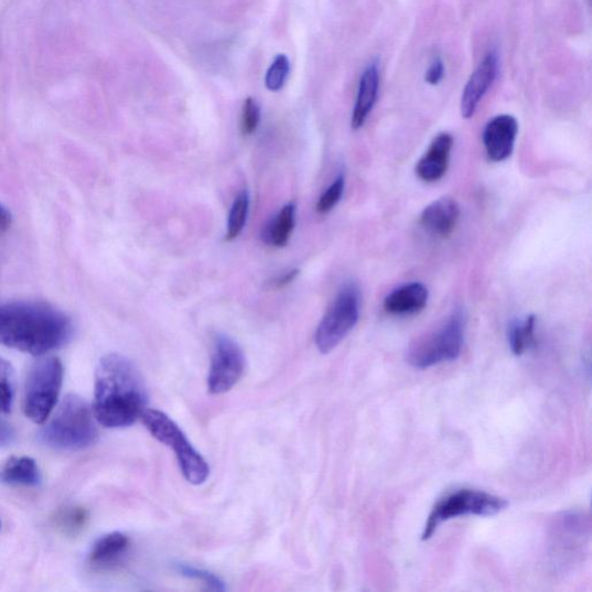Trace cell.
I'll return each instance as SVG.
<instances>
[{
  "instance_id": "1",
  "label": "cell",
  "mask_w": 592,
  "mask_h": 592,
  "mask_svg": "<svg viewBox=\"0 0 592 592\" xmlns=\"http://www.w3.org/2000/svg\"><path fill=\"white\" fill-rule=\"evenodd\" d=\"M74 323L55 306L32 301L0 305V345L23 353L49 354L74 336Z\"/></svg>"
},
{
  "instance_id": "2",
  "label": "cell",
  "mask_w": 592,
  "mask_h": 592,
  "mask_svg": "<svg viewBox=\"0 0 592 592\" xmlns=\"http://www.w3.org/2000/svg\"><path fill=\"white\" fill-rule=\"evenodd\" d=\"M148 394L136 366L121 354H108L96 372L93 413L106 429H125L148 409Z\"/></svg>"
},
{
  "instance_id": "3",
  "label": "cell",
  "mask_w": 592,
  "mask_h": 592,
  "mask_svg": "<svg viewBox=\"0 0 592 592\" xmlns=\"http://www.w3.org/2000/svg\"><path fill=\"white\" fill-rule=\"evenodd\" d=\"M94 413L77 395H67L53 418L40 432V441L62 452H77L98 441L99 432Z\"/></svg>"
},
{
  "instance_id": "4",
  "label": "cell",
  "mask_w": 592,
  "mask_h": 592,
  "mask_svg": "<svg viewBox=\"0 0 592 592\" xmlns=\"http://www.w3.org/2000/svg\"><path fill=\"white\" fill-rule=\"evenodd\" d=\"M465 315L458 310L434 329L416 338L407 349V362L417 369L459 359L464 345Z\"/></svg>"
},
{
  "instance_id": "5",
  "label": "cell",
  "mask_w": 592,
  "mask_h": 592,
  "mask_svg": "<svg viewBox=\"0 0 592 592\" xmlns=\"http://www.w3.org/2000/svg\"><path fill=\"white\" fill-rule=\"evenodd\" d=\"M64 368L58 358L42 357L30 368L23 412L37 424L45 423L54 412L63 386Z\"/></svg>"
},
{
  "instance_id": "6",
  "label": "cell",
  "mask_w": 592,
  "mask_h": 592,
  "mask_svg": "<svg viewBox=\"0 0 592 592\" xmlns=\"http://www.w3.org/2000/svg\"><path fill=\"white\" fill-rule=\"evenodd\" d=\"M504 497L484 491L462 488L445 494L433 507L421 534V540L431 539L439 527L450 519L463 516L489 517L506 510Z\"/></svg>"
},
{
  "instance_id": "7",
  "label": "cell",
  "mask_w": 592,
  "mask_h": 592,
  "mask_svg": "<svg viewBox=\"0 0 592 592\" xmlns=\"http://www.w3.org/2000/svg\"><path fill=\"white\" fill-rule=\"evenodd\" d=\"M141 419L153 438L174 450L182 475L189 483L202 485L207 481L209 476L207 462L186 439L174 420L152 409H147Z\"/></svg>"
},
{
  "instance_id": "8",
  "label": "cell",
  "mask_w": 592,
  "mask_h": 592,
  "mask_svg": "<svg viewBox=\"0 0 592 592\" xmlns=\"http://www.w3.org/2000/svg\"><path fill=\"white\" fill-rule=\"evenodd\" d=\"M360 304L357 283H345L316 330L315 344L321 353L334 351L347 337L359 321Z\"/></svg>"
},
{
  "instance_id": "9",
  "label": "cell",
  "mask_w": 592,
  "mask_h": 592,
  "mask_svg": "<svg viewBox=\"0 0 592 592\" xmlns=\"http://www.w3.org/2000/svg\"><path fill=\"white\" fill-rule=\"evenodd\" d=\"M245 368V354L239 344L226 335H218L207 377L208 391L212 395L228 392L240 381Z\"/></svg>"
},
{
  "instance_id": "10",
  "label": "cell",
  "mask_w": 592,
  "mask_h": 592,
  "mask_svg": "<svg viewBox=\"0 0 592 592\" xmlns=\"http://www.w3.org/2000/svg\"><path fill=\"white\" fill-rule=\"evenodd\" d=\"M518 133V123L512 115L492 118L485 127L483 141L486 154L493 162H503L514 152Z\"/></svg>"
},
{
  "instance_id": "11",
  "label": "cell",
  "mask_w": 592,
  "mask_h": 592,
  "mask_svg": "<svg viewBox=\"0 0 592 592\" xmlns=\"http://www.w3.org/2000/svg\"><path fill=\"white\" fill-rule=\"evenodd\" d=\"M497 68H499V58L492 51L471 75L461 99V114L466 120L476 114L481 101L496 78Z\"/></svg>"
},
{
  "instance_id": "12",
  "label": "cell",
  "mask_w": 592,
  "mask_h": 592,
  "mask_svg": "<svg viewBox=\"0 0 592 592\" xmlns=\"http://www.w3.org/2000/svg\"><path fill=\"white\" fill-rule=\"evenodd\" d=\"M460 217L461 207L456 200L442 197L424 207L420 216V225L437 238L445 239L456 229Z\"/></svg>"
},
{
  "instance_id": "13",
  "label": "cell",
  "mask_w": 592,
  "mask_h": 592,
  "mask_svg": "<svg viewBox=\"0 0 592 592\" xmlns=\"http://www.w3.org/2000/svg\"><path fill=\"white\" fill-rule=\"evenodd\" d=\"M454 147L452 134L442 132L438 134L428 152L418 161L416 173L426 183L440 181L449 168L450 153Z\"/></svg>"
},
{
  "instance_id": "14",
  "label": "cell",
  "mask_w": 592,
  "mask_h": 592,
  "mask_svg": "<svg viewBox=\"0 0 592 592\" xmlns=\"http://www.w3.org/2000/svg\"><path fill=\"white\" fill-rule=\"evenodd\" d=\"M380 89V68L378 63L372 62L365 68L358 87L357 100H355L352 114V129H362L370 115Z\"/></svg>"
},
{
  "instance_id": "15",
  "label": "cell",
  "mask_w": 592,
  "mask_h": 592,
  "mask_svg": "<svg viewBox=\"0 0 592 592\" xmlns=\"http://www.w3.org/2000/svg\"><path fill=\"white\" fill-rule=\"evenodd\" d=\"M430 292L421 282H411L392 291L384 302L385 311L396 316L415 315L428 305Z\"/></svg>"
},
{
  "instance_id": "16",
  "label": "cell",
  "mask_w": 592,
  "mask_h": 592,
  "mask_svg": "<svg viewBox=\"0 0 592 592\" xmlns=\"http://www.w3.org/2000/svg\"><path fill=\"white\" fill-rule=\"evenodd\" d=\"M0 483L9 486L37 487L42 483V475L33 459L11 458L0 467Z\"/></svg>"
},
{
  "instance_id": "17",
  "label": "cell",
  "mask_w": 592,
  "mask_h": 592,
  "mask_svg": "<svg viewBox=\"0 0 592 592\" xmlns=\"http://www.w3.org/2000/svg\"><path fill=\"white\" fill-rule=\"evenodd\" d=\"M130 547L129 538L122 532H111L97 540L89 553L94 567L107 568L120 561Z\"/></svg>"
},
{
  "instance_id": "18",
  "label": "cell",
  "mask_w": 592,
  "mask_h": 592,
  "mask_svg": "<svg viewBox=\"0 0 592 592\" xmlns=\"http://www.w3.org/2000/svg\"><path fill=\"white\" fill-rule=\"evenodd\" d=\"M297 206L290 203L283 206L263 228V241L277 248L286 247L295 227Z\"/></svg>"
},
{
  "instance_id": "19",
  "label": "cell",
  "mask_w": 592,
  "mask_h": 592,
  "mask_svg": "<svg viewBox=\"0 0 592 592\" xmlns=\"http://www.w3.org/2000/svg\"><path fill=\"white\" fill-rule=\"evenodd\" d=\"M537 319L529 315L526 319L514 321L508 327L509 347L516 357L526 354L536 343L535 330Z\"/></svg>"
},
{
  "instance_id": "20",
  "label": "cell",
  "mask_w": 592,
  "mask_h": 592,
  "mask_svg": "<svg viewBox=\"0 0 592 592\" xmlns=\"http://www.w3.org/2000/svg\"><path fill=\"white\" fill-rule=\"evenodd\" d=\"M249 206V193L244 191L238 197L235 198L230 207L225 241L232 243L236 238H239V235L243 233L247 224Z\"/></svg>"
},
{
  "instance_id": "21",
  "label": "cell",
  "mask_w": 592,
  "mask_h": 592,
  "mask_svg": "<svg viewBox=\"0 0 592 592\" xmlns=\"http://www.w3.org/2000/svg\"><path fill=\"white\" fill-rule=\"evenodd\" d=\"M88 523V513L83 507H67L56 516L57 528L66 536H77Z\"/></svg>"
},
{
  "instance_id": "22",
  "label": "cell",
  "mask_w": 592,
  "mask_h": 592,
  "mask_svg": "<svg viewBox=\"0 0 592 592\" xmlns=\"http://www.w3.org/2000/svg\"><path fill=\"white\" fill-rule=\"evenodd\" d=\"M14 400V370L11 364L0 357V413H10Z\"/></svg>"
},
{
  "instance_id": "23",
  "label": "cell",
  "mask_w": 592,
  "mask_h": 592,
  "mask_svg": "<svg viewBox=\"0 0 592 592\" xmlns=\"http://www.w3.org/2000/svg\"><path fill=\"white\" fill-rule=\"evenodd\" d=\"M175 570L179 574L186 579L197 580L206 584L209 589L216 591H225V582L216 574L203 570L189 563L179 562L175 564Z\"/></svg>"
},
{
  "instance_id": "24",
  "label": "cell",
  "mask_w": 592,
  "mask_h": 592,
  "mask_svg": "<svg viewBox=\"0 0 592 592\" xmlns=\"http://www.w3.org/2000/svg\"><path fill=\"white\" fill-rule=\"evenodd\" d=\"M291 71V63L287 55H278L272 62L266 76V85L271 92H279L286 86Z\"/></svg>"
},
{
  "instance_id": "25",
  "label": "cell",
  "mask_w": 592,
  "mask_h": 592,
  "mask_svg": "<svg viewBox=\"0 0 592 592\" xmlns=\"http://www.w3.org/2000/svg\"><path fill=\"white\" fill-rule=\"evenodd\" d=\"M344 191L345 177L343 174H341L320 197L316 204V211L320 213V215H326V213L333 211L341 202L344 195Z\"/></svg>"
},
{
  "instance_id": "26",
  "label": "cell",
  "mask_w": 592,
  "mask_h": 592,
  "mask_svg": "<svg viewBox=\"0 0 592 592\" xmlns=\"http://www.w3.org/2000/svg\"><path fill=\"white\" fill-rule=\"evenodd\" d=\"M260 123V107L254 98H248L243 108L241 132L244 136H251Z\"/></svg>"
},
{
  "instance_id": "27",
  "label": "cell",
  "mask_w": 592,
  "mask_h": 592,
  "mask_svg": "<svg viewBox=\"0 0 592 592\" xmlns=\"http://www.w3.org/2000/svg\"><path fill=\"white\" fill-rule=\"evenodd\" d=\"M444 77V64L440 57L431 63L428 73L424 75V82L431 86H438Z\"/></svg>"
},
{
  "instance_id": "28",
  "label": "cell",
  "mask_w": 592,
  "mask_h": 592,
  "mask_svg": "<svg viewBox=\"0 0 592 592\" xmlns=\"http://www.w3.org/2000/svg\"><path fill=\"white\" fill-rule=\"evenodd\" d=\"M14 439L15 431L12 426L3 418H0V448L10 445Z\"/></svg>"
},
{
  "instance_id": "29",
  "label": "cell",
  "mask_w": 592,
  "mask_h": 592,
  "mask_svg": "<svg viewBox=\"0 0 592 592\" xmlns=\"http://www.w3.org/2000/svg\"><path fill=\"white\" fill-rule=\"evenodd\" d=\"M300 271L298 269L291 270L287 273H283L279 277H277L272 282L271 286L276 290H281L283 288H287L291 286V283L297 279Z\"/></svg>"
},
{
  "instance_id": "30",
  "label": "cell",
  "mask_w": 592,
  "mask_h": 592,
  "mask_svg": "<svg viewBox=\"0 0 592 592\" xmlns=\"http://www.w3.org/2000/svg\"><path fill=\"white\" fill-rule=\"evenodd\" d=\"M12 213L10 209L0 203V232L8 230L12 225Z\"/></svg>"
}]
</instances>
